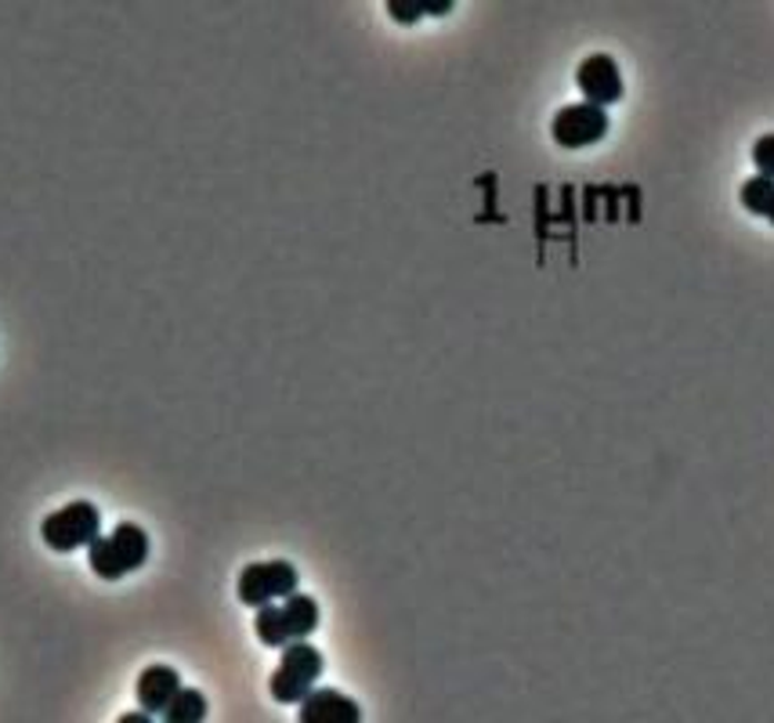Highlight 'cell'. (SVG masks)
<instances>
[{
    "label": "cell",
    "mask_w": 774,
    "mask_h": 723,
    "mask_svg": "<svg viewBox=\"0 0 774 723\" xmlns=\"http://www.w3.org/2000/svg\"><path fill=\"white\" fill-rule=\"evenodd\" d=\"M149 558V535L138 524H117L109 535H98L88 546V564L98 579L105 583H117V579L138 572Z\"/></svg>",
    "instance_id": "1"
},
{
    "label": "cell",
    "mask_w": 774,
    "mask_h": 723,
    "mask_svg": "<svg viewBox=\"0 0 774 723\" xmlns=\"http://www.w3.org/2000/svg\"><path fill=\"white\" fill-rule=\"evenodd\" d=\"M322 651L304 641H290L283 647V659H279V670L269 680V691L279 705H301V699L315 687V680L322 676Z\"/></svg>",
    "instance_id": "2"
},
{
    "label": "cell",
    "mask_w": 774,
    "mask_h": 723,
    "mask_svg": "<svg viewBox=\"0 0 774 723\" xmlns=\"http://www.w3.org/2000/svg\"><path fill=\"white\" fill-rule=\"evenodd\" d=\"M40 535H44V543L54 554H73V550L91 546L94 539L102 535V514H98L94 503L77 500L48 514L44 524H40Z\"/></svg>",
    "instance_id": "3"
},
{
    "label": "cell",
    "mask_w": 774,
    "mask_h": 723,
    "mask_svg": "<svg viewBox=\"0 0 774 723\" xmlns=\"http://www.w3.org/2000/svg\"><path fill=\"white\" fill-rule=\"evenodd\" d=\"M298 583H301V575L290 561H258L239 572L235 593L247 607H261V604L283 601L290 593H298Z\"/></svg>",
    "instance_id": "4"
},
{
    "label": "cell",
    "mask_w": 774,
    "mask_h": 723,
    "mask_svg": "<svg viewBox=\"0 0 774 723\" xmlns=\"http://www.w3.org/2000/svg\"><path fill=\"white\" fill-rule=\"evenodd\" d=\"M609 112L590 106V102H575V106H565L554 112V123H551V134L561 149H590L597 145V141H604V134H609Z\"/></svg>",
    "instance_id": "5"
},
{
    "label": "cell",
    "mask_w": 774,
    "mask_h": 723,
    "mask_svg": "<svg viewBox=\"0 0 774 723\" xmlns=\"http://www.w3.org/2000/svg\"><path fill=\"white\" fill-rule=\"evenodd\" d=\"M575 88H580V94L590 106L609 109L623 98L626 83H623V73H619V62L612 59V54L597 51V54H586L580 69H575Z\"/></svg>",
    "instance_id": "6"
},
{
    "label": "cell",
    "mask_w": 774,
    "mask_h": 723,
    "mask_svg": "<svg viewBox=\"0 0 774 723\" xmlns=\"http://www.w3.org/2000/svg\"><path fill=\"white\" fill-rule=\"evenodd\" d=\"M298 720L301 723H359L362 709L355 699H348V694L333 691V687H319V691L312 687L301 699Z\"/></svg>",
    "instance_id": "7"
},
{
    "label": "cell",
    "mask_w": 774,
    "mask_h": 723,
    "mask_svg": "<svg viewBox=\"0 0 774 723\" xmlns=\"http://www.w3.org/2000/svg\"><path fill=\"white\" fill-rule=\"evenodd\" d=\"M181 687V676L171 670V665H149V670L138 676V705L145 709V713H163L167 702L174 699Z\"/></svg>",
    "instance_id": "8"
},
{
    "label": "cell",
    "mask_w": 774,
    "mask_h": 723,
    "mask_svg": "<svg viewBox=\"0 0 774 723\" xmlns=\"http://www.w3.org/2000/svg\"><path fill=\"white\" fill-rule=\"evenodd\" d=\"M283 619L290 630V641H304L319 630V604L308 593H290L283 598Z\"/></svg>",
    "instance_id": "9"
},
{
    "label": "cell",
    "mask_w": 774,
    "mask_h": 723,
    "mask_svg": "<svg viewBox=\"0 0 774 723\" xmlns=\"http://www.w3.org/2000/svg\"><path fill=\"white\" fill-rule=\"evenodd\" d=\"M253 633H258L261 644L269 647H287L290 644V630H287V619H283V604H261L258 607V619H253Z\"/></svg>",
    "instance_id": "10"
},
{
    "label": "cell",
    "mask_w": 774,
    "mask_h": 723,
    "mask_svg": "<svg viewBox=\"0 0 774 723\" xmlns=\"http://www.w3.org/2000/svg\"><path fill=\"white\" fill-rule=\"evenodd\" d=\"M167 723H200L207 720V699L195 687H178V694L163 709Z\"/></svg>",
    "instance_id": "11"
},
{
    "label": "cell",
    "mask_w": 774,
    "mask_h": 723,
    "mask_svg": "<svg viewBox=\"0 0 774 723\" xmlns=\"http://www.w3.org/2000/svg\"><path fill=\"white\" fill-rule=\"evenodd\" d=\"M742 207L750 210V214H760L767 218V210L774 203V181L764 178V174H753L750 181H742Z\"/></svg>",
    "instance_id": "12"
},
{
    "label": "cell",
    "mask_w": 774,
    "mask_h": 723,
    "mask_svg": "<svg viewBox=\"0 0 774 723\" xmlns=\"http://www.w3.org/2000/svg\"><path fill=\"white\" fill-rule=\"evenodd\" d=\"M753 163H756V174L774 181V134H764V138L753 141Z\"/></svg>",
    "instance_id": "13"
},
{
    "label": "cell",
    "mask_w": 774,
    "mask_h": 723,
    "mask_svg": "<svg viewBox=\"0 0 774 723\" xmlns=\"http://www.w3.org/2000/svg\"><path fill=\"white\" fill-rule=\"evenodd\" d=\"M388 11H391V19H395V22L413 26L420 16H424V0H388Z\"/></svg>",
    "instance_id": "14"
},
{
    "label": "cell",
    "mask_w": 774,
    "mask_h": 723,
    "mask_svg": "<svg viewBox=\"0 0 774 723\" xmlns=\"http://www.w3.org/2000/svg\"><path fill=\"white\" fill-rule=\"evenodd\" d=\"M120 723H152V713H127L120 716Z\"/></svg>",
    "instance_id": "15"
},
{
    "label": "cell",
    "mask_w": 774,
    "mask_h": 723,
    "mask_svg": "<svg viewBox=\"0 0 774 723\" xmlns=\"http://www.w3.org/2000/svg\"><path fill=\"white\" fill-rule=\"evenodd\" d=\"M767 221L774 224V203H771V210H767Z\"/></svg>",
    "instance_id": "16"
}]
</instances>
